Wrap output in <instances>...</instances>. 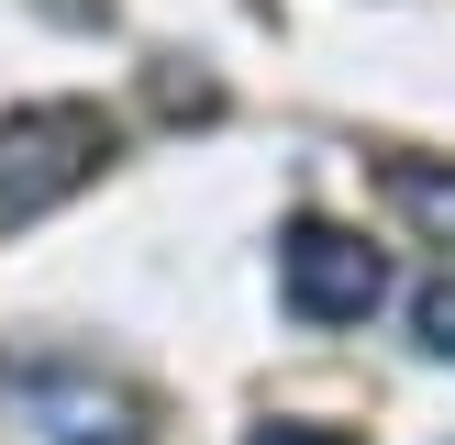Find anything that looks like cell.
Wrapping results in <instances>:
<instances>
[{
  "mask_svg": "<svg viewBox=\"0 0 455 445\" xmlns=\"http://www.w3.org/2000/svg\"><path fill=\"white\" fill-rule=\"evenodd\" d=\"M278 289H289L300 323H367V312L389 301V256H378L367 234H345V222H289Z\"/></svg>",
  "mask_w": 455,
  "mask_h": 445,
  "instance_id": "obj_3",
  "label": "cell"
},
{
  "mask_svg": "<svg viewBox=\"0 0 455 445\" xmlns=\"http://www.w3.org/2000/svg\"><path fill=\"white\" fill-rule=\"evenodd\" d=\"M256 445H345V434H323V423H267Z\"/></svg>",
  "mask_w": 455,
  "mask_h": 445,
  "instance_id": "obj_6",
  "label": "cell"
},
{
  "mask_svg": "<svg viewBox=\"0 0 455 445\" xmlns=\"http://www.w3.org/2000/svg\"><path fill=\"white\" fill-rule=\"evenodd\" d=\"M0 445H156V423L78 356H0Z\"/></svg>",
  "mask_w": 455,
  "mask_h": 445,
  "instance_id": "obj_1",
  "label": "cell"
},
{
  "mask_svg": "<svg viewBox=\"0 0 455 445\" xmlns=\"http://www.w3.org/2000/svg\"><path fill=\"white\" fill-rule=\"evenodd\" d=\"M378 200L400 222H422L434 245H455V167L444 156H378Z\"/></svg>",
  "mask_w": 455,
  "mask_h": 445,
  "instance_id": "obj_4",
  "label": "cell"
},
{
  "mask_svg": "<svg viewBox=\"0 0 455 445\" xmlns=\"http://www.w3.org/2000/svg\"><path fill=\"white\" fill-rule=\"evenodd\" d=\"M111 156V123L89 101H34L0 123V234L12 222H44L56 200H78Z\"/></svg>",
  "mask_w": 455,
  "mask_h": 445,
  "instance_id": "obj_2",
  "label": "cell"
},
{
  "mask_svg": "<svg viewBox=\"0 0 455 445\" xmlns=\"http://www.w3.org/2000/svg\"><path fill=\"white\" fill-rule=\"evenodd\" d=\"M411 323H422V356H455V279H434L411 301Z\"/></svg>",
  "mask_w": 455,
  "mask_h": 445,
  "instance_id": "obj_5",
  "label": "cell"
}]
</instances>
